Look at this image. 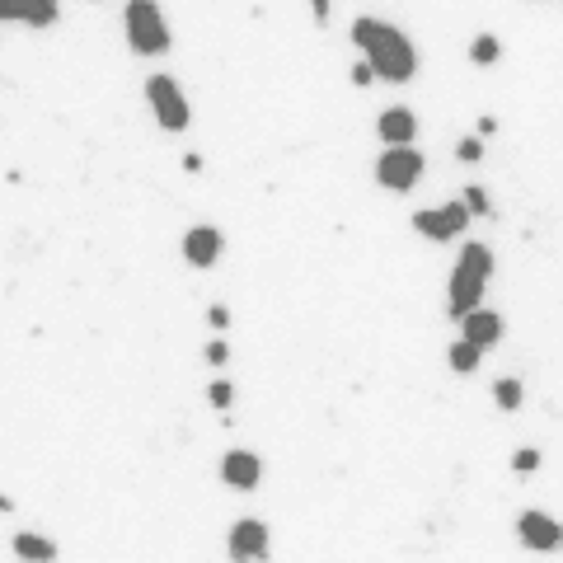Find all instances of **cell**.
<instances>
[{
  "label": "cell",
  "mask_w": 563,
  "mask_h": 563,
  "mask_svg": "<svg viewBox=\"0 0 563 563\" xmlns=\"http://www.w3.org/2000/svg\"><path fill=\"white\" fill-rule=\"evenodd\" d=\"M352 43L362 47V61L371 66V76L376 80L404 85V80L418 76V52H413V43L395 29V24L362 15L357 24H352Z\"/></svg>",
  "instance_id": "cell-1"
},
{
  "label": "cell",
  "mask_w": 563,
  "mask_h": 563,
  "mask_svg": "<svg viewBox=\"0 0 563 563\" xmlns=\"http://www.w3.org/2000/svg\"><path fill=\"white\" fill-rule=\"evenodd\" d=\"M488 277H493V249H488L484 240H470L460 249L456 268H451V287H446V310H451L456 320L470 315L474 305L484 301Z\"/></svg>",
  "instance_id": "cell-2"
},
{
  "label": "cell",
  "mask_w": 563,
  "mask_h": 563,
  "mask_svg": "<svg viewBox=\"0 0 563 563\" xmlns=\"http://www.w3.org/2000/svg\"><path fill=\"white\" fill-rule=\"evenodd\" d=\"M127 43L137 57H160L169 47V24L155 0H132L127 5Z\"/></svg>",
  "instance_id": "cell-3"
},
{
  "label": "cell",
  "mask_w": 563,
  "mask_h": 563,
  "mask_svg": "<svg viewBox=\"0 0 563 563\" xmlns=\"http://www.w3.org/2000/svg\"><path fill=\"white\" fill-rule=\"evenodd\" d=\"M146 99H151V113L165 132H183L193 122V108H188V94L179 90L174 76H151L146 80Z\"/></svg>",
  "instance_id": "cell-4"
},
{
  "label": "cell",
  "mask_w": 563,
  "mask_h": 563,
  "mask_svg": "<svg viewBox=\"0 0 563 563\" xmlns=\"http://www.w3.org/2000/svg\"><path fill=\"white\" fill-rule=\"evenodd\" d=\"M423 151H413V146H390V151L376 160V183L381 188H390V193H409L413 183L423 179Z\"/></svg>",
  "instance_id": "cell-5"
},
{
  "label": "cell",
  "mask_w": 563,
  "mask_h": 563,
  "mask_svg": "<svg viewBox=\"0 0 563 563\" xmlns=\"http://www.w3.org/2000/svg\"><path fill=\"white\" fill-rule=\"evenodd\" d=\"M465 226H470V212L460 207V202H446V207H427V212L413 216V230L418 235H427V240H456V235H465Z\"/></svg>",
  "instance_id": "cell-6"
},
{
  "label": "cell",
  "mask_w": 563,
  "mask_h": 563,
  "mask_svg": "<svg viewBox=\"0 0 563 563\" xmlns=\"http://www.w3.org/2000/svg\"><path fill=\"white\" fill-rule=\"evenodd\" d=\"M226 554L235 563H263L268 559V526L259 517H240L226 535Z\"/></svg>",
  "instance_id": "cell-7"
},
{
  "label": "cell",
  "mask_w": 563,
  "mask_h": 563,
  "mask_svg": "<svg viewBox=\"0 0 563 563\" xmlns=\"http://www.w3.org/2000/svg\"><path fill=\"white\" fill-rule=\"evenodd\" d=\"M221 484L240 488V493H254L263 484V460L254 451H226L221 456Z\"/></svg>",
  "instance_id": "cell-8"
},
{
  "label": "cell",
  "mask_w": 563,
  "mask_h": 563,
  "mask_svg": "<svg viewBox=\"0 0 563 563\" xmlns=\"http://www.w3.org/2000/svg\"><path fill=\"white\" fill-rule=\"evenodd\" d=\"M517 535H521V545L535 549V554H549V549L563 545V526L554 517H545V512H521Z\"/></svg>",
  "instance_id": "cell-9"
},
{
  "label": "cell",
  "mask_w": 563,
  "mask_h": 563,
  "mask_svg": "<svg viewBox=\"0 0 563 563\" xmlns=\"http://www.w3.org/2000/svg\"><path fill=\"white\" fill-rule=\"evenodd\" d=\"M221 249H226V240H221L216 226H193L183 235V259H188V268H212L221 259Z\"/></svg>",
  "instance_id": "cell-10"
},
{
  "label": "cell",
  "mask_w": 563,
  "mask_h": 563,
  "mask_svg": "<svg viewBox=\"0 0 563 563\" xmlns=\"http://www.w3.org/2000/svg\"><path fill=\"white\" fill-rule=\"evenodd\" d=\"M57 15H61L57 0H0V19H10V24L47 29V24H57Z\"/></svg>",
  "instance_id": "cell-11"
},
{
  "label": "cell",
  "mask_w": 563,
  "mask_h": 563,
  "mask_svg": "<svg viewBox=\"0 0 563 563\" xmlns=\"http://www.w3.org/2000/svg\"><path fill=\"white\" fill-rule=\"evenodd\" d=\"M460 329H465V343H474L479 352H488L498 338H503V315H493L484 305H474L470 315H460Z\"/></svg>",
  "instance_id": "cell-12"
},
{
  "label": "cell",
  "mask_w": 563,
  "mask_h": 563,
  "mask_svg": "<svg viewBox=\"0 0 563 563\" xmlns=\"http://www.w3.org/2000/svg\"><path fill=\"white\" fill-rule=\"evenodd\" d=\"M376 137H381L385 146H413V137H418V118H413V108H404V104L385 108L381 118H376Z\"/></svg>",
  "instance_id": "cell-13"
},
{
  "label": "cell",
  "mask_w": 563,
  "mask_h": 563,
  "mask_svg": "<svg viewBox=\"0 0 563 563\" xmlns=\"http://www.w3.org/2000/svg\"><path fill=\"white\" fill-rule=\"evenodd\" d=\"M10 545H15V559H24V563H52L57 559V545L38 531H19Z\"/></svg>",
  "instance_id": "cell-14"
},
{
  "label": "cell",
  "mask_w": 563,
  "mask_h": 563,
  "mask_svg": "<svg viewBox=\"0 0 563 563\" xmlns=\"http://www.w3.org/2000/svg\"><path fill=\"white\" fill-rule=\"evenodd\" d=\"M479 357H484V352L474 348V343H465V338H460V343H451V352H446L451 371H460V376H470L474 366H479Z\"/></svg>",
  "instance_id": "cell-15"
},
{
  "label": "cell",
  "mask_w": 563,
  "mask_h": 563,
  "mask_svg": "<svg viewBox=\"0 0 563 563\" xmlns=\"http://www.w3.org/2000/svg\"><path fill=\"white\" fill-rule=\"evenodd\" d=\"M493 399H498V409L517 413V409H521V399H526V385L512 381V376H503V381L493 385Z\"/></svg>",
  "instance_id": "cell-16"
},
{
  "label": "cell",
  "mask_w": 563,
  "mask_h": 563,
  "mask_svg": "<svg viewBox=\"0 0 563 563\" xmlns=\"http://www.w3.org/2000/svg\"><path fill=\"white\" fill-rule=\"evenodd\" d=\"M498 57H503V43H498L493 33H479V38H474V47H470V61H474V66H493Z\"/></svg>",
  "instance_id": "cell-17"
},
{
  "label": "cell",
  "mask_w": 563,
  "mask_h": 563,
  "mask_svg": "<svg viewBox=\"0 0 563 563\" xmlns=\"http://www.w3.org/2000/svg\"><path fill=\"white\" fill-rule=\"evenodd\" d=\"M460 207H465L470 216H488V212H493V207H488V193L479 188V183H470V188H465V198H460Z\"/></svg>",
  "instance_id": "cell-18"
},
{
  "label": "cell",
  "mask_w": 563,
  "mask_h": 563,
  "mask_svg": "<svg viewBox=\"0 0 563 563\" xmlns=\"http://www.w3.org/2000/svg\"><path fill=\"white\" fill-rule=\"evenodd\" d=\"M512 470H517L521 479H526V474H535V470H540V451H535V446L517 451V456H512Z\"/></svg>",
  "instance_id": "cell-19"
},
{
  "label": "cell",
  "mask_w": 563,
  "mask_h": 563,
  "mask_svg": "<svg viewBox=\"0 0 563 563\" xmlns=\"http://www.w3.org/2000/svg\"><path fill=\"white\" fill-rule=\"evenodd\" d=\"M207 399H212V409H230L235 385H230V381H212V385H207Z\"/></svg>",
  "instance_id": "cell-20"
},
{
  "label": "cell",
  "mask_w": 563,
  "mask_h": 563,
  "mask_svg": "<svg viewBox=\"0 0 563 563\" xmlns=\"http://www.w3.org/2000/svg\"><path fill=\"white\" fill-rule=\"evenodd\" d=\"M456 155L465 160V165H479V160H484V137H465L456 146Z\"/></svg>",
  "instance_id": "cell-21"
},
{
  "label": "cell",
  "mask_w": 563,
  "mask_h": 563,
  "mask_svg": "<svg viewBox=\"0 0 563 563\" xmlns=\"http://www.w3.org/2000/svg\"><path fill=\"white\" fill-rule=\"evenodd\" d=\"M202 357H207L212 366H226V362H230V348L221 343V338H216V343H207V352H202Z\"/></svg>",
  "instance_id": "cell-22"
},
{
  "label": "cell",
  "mask_w": 563,
  "mask_h": 563,
  "mask_svg": "<svg viewBox=\"0 0 563 563\" xmlns=\"http://www.w3.org/2000/svg\"><path fill=\"white\" fill-rule=\"evenodd\" d=\"M207 324H212V329H230V310L226 305H212V310H207Z\"/></svg>",
  "instance_id": "cell-23"
},
{
  "label": "cell",
  "mask_w": 563,
  "mask_h": 563,
  "mask_svg": "<svg viewBox=\"0 0 563 563\" xmlns=\"http://www.w3.org/2000/svg\"><path fill=\"white\" fill-rule=\"evenodd\" d=\"M371 66H366V61H357V66H352V85H371Z\"/></svg>",
  "instance_id": "cell-24"
},
{
  "label": "cell",
  "mask_w": 563,
  "mask_h": 563,
  "mask_svg": "<svg viewBox=\"0 0 563 563\" xmlns=\"http://www.w3.org/2000/svg\"><path fill=\"white\" fill-rule=\"evenodd\" d=\"M474 132H479V137H493V132H498V118H479V127H474Z\"/></svg>",
  "instance_id": "cell-25"
},
{
  "label": "cell",
  "mask_w": 563,
  "mask_h": 563,
  "mask_svg": "<svg viewBox=\"0 0 563 563\" xmlns=\"http://www.w3.org/2000/svg\"><path fill=\"white\" fill-rule=\"evenodd\" d=\"M310 10H315V19L324 24V19H329V0H310Z\"/></svg>",
  "instance_id": "cell-26"
},
{
  "label": "cell",
  "mask_w": 563,
  "mask_h": 563,
  "mask_svg": "<svg viewBox=\"0 0 563 563\" xmlns=\"http://www.w3.org/2000/svg\"><path fill=\"white\" fill-rule=\"evenodd\" d=\"M0 512H15V498H5V493H0Z\"/></svg>",
  "instance_id": "cell-27"
}]
</instances>
